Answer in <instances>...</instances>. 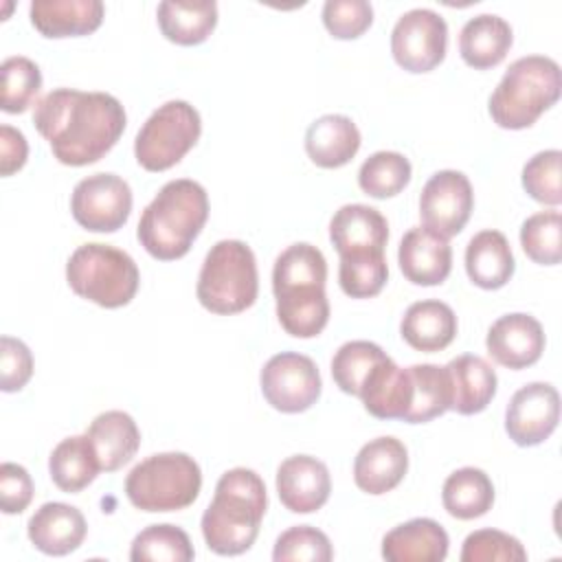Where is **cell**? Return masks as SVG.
Listing matches in <instances>:
<instances>
[{
  "mask_svg": "<svg viewBox=\"0 0 562 562\" xmlns=\"http://www.w3.org/2000/svg\"><path fill=\"white\" fill-rule=\"evenodd\" d=\"M33 123L61 165L101 160L125 132V110L108 92L55 88L33 110Z\"/></svg>",
  "mask_w": 562,
  "mask_h": 562,
  "instance_id": "obj_1",
  "label": "cell"
},
{
  "mask_svg": "<svg viewBox=\"0 0 562 562\" xmlns=\"http://www.w3.org/2000/svg\"><path fill=\"white\" fill-rule=\"evenodd\" d=\"M448 533L432 518H413L382 538L386 562H441L448 555Z\"/></svg>",
  "mask_w": 562,
  "mask_h": 562,
  "instance_id": "obj_22",
  "label": "cell"
},
{
  "mask_svg": "<svg viewBox=\"0 0 562 562\" xmlns=\"http://www.w3.org/2000/svg\"><path fill=\"white\" fill-rule=\"evenodd\" d=\"M33 498V481L26 468L18 463L0 465V507L4 514H22Z\"/></svg>",
  "mask_w": 562,
  "mask_h": 562,
  "instance_id": "obj_45",
  "label": "cell"
},
{
  "mask_svg": "<svg viewBox=\"0 0 562 562\" xmlns=\"http://www.w3.org/2000/svg\"><path fill=\"white\" fill-rule=\"evenodd\" d=\"M202 134L200 112L180 99L156 108L134 140L136 162L147 171H165L178 165Z\"/></svg>",
  "mask_w": 562,
  "mask_h": 562,
  "instance_id": "obj_9",
  "label": "cell"
},
{
  "mask_svg": "<svg viewBox=\"0 0 562 562\" xmlns=\"http://www.w3.org/2000/svg\"><path fill=\"white\" fill-rule=\"evenodd\" d=\"M373 22V7L367 0H327L323 24L336 40H356Z\"/></svg>",
  "mask_w": 562,
  "mask_h": 562,
  "instance_id": "obj_43",
  "label": "cell"
},
{
  "mask_svg": "<svg viewBox=\"0 0 562 562\" xmlns=\"http://www.w3.org/2000/svg\"><path fill=\"white\" fill-rule=\"evenodd\" d=\"M70 211L81 228L114 233L132 213V189L116 173H92L75 184Z\"/></svg>",
  "mask_w": 562,
  "mask_h": 562,
  "instance_id": "obj_11",
  "label": "cell"
},
{
  "mask_svg": "<svg viewBox=\"0 0 562 562\" xmlns=\"http://www.w3.org/2000/svg\"><path fill=\"white\" fill-rule=\"evenodd\" d=\"M209 217L204 187L189 178L169 180L145 206L136 235L140 246L160 261L184 257Z\"/></svg>",
  "mask_w": 562,
  "mask_h": 562,
  "instance_id": "obj_4",
  "label": "cell"
},
{
  "mask_svg": "<svg viewBox=\"0 0 562 562\" xmlns=\"http://www.w3.org/2000/svg\"><path fill=\"white\" fill-rule=\"evenodd\" d=\"M560 422V395L549 382L520 386L505 411V430L516 446H538L551 437Z\"/></svg>",
  "mask_w": 562,
  "mask_h": 562,
  "instance_id": "obj_14",
  "label": "cell"
},
{
  "mask_svg": "<svg viewBox=\"0 0 562 562\" xmlns=\"http://www.w3.org/2000/svg\"><path fill=\"white\" fill-rule=\"evenodd\" d=\"M364 408L378 419H404L411 400L413 382L408 367H397L389 356L378 362L358 393Z\"/></svg>",
  "mask_w": 562,
  "mask_h": 562,
  "instance_id": "obj_23",
  "label": "cell"
},
{
  "mask_svg": "<svg viewBox=\"0 0 562 562\" xmlns=\"http://www.w3.org/2000/svg\"><path fill=\"white\" fill-rule=\"evenodd\" d=\"M48 472L53 483L61 492L75 494L88 487L101 472L90 437L75 435V437L61 439L48 457Z\"/></svg>",
  "mask_w": 562,
  "mask_h": 562,
  "instance_id": "obj_31",
  "label": "cell"
},
{
  "mask_svg": "<svg viewBox=\"0 0 562 562\" xmlns=\"http://www.w3.org/2000/svg\"><path fill=\"white\" fill-rule=\"evenodd\" d=\"M29 156V143L24 134L11 125L0 127V173L7 178L20 171Z\"/></svg>",
  "mask_w": 562,
  "mask_h": 562,
  "instance_id": "obj_46",
  "label": "cell"
},
{
  "mask_svg": "<svg viewBox=\"0 0 562 562\" xmlns=\"http://www.w3.org/2000/svg\"><path fill=\"white\" fill-rule=\"evenodd\" d=\"M327 261L312 244H292L274 261L272 290L277 299V318L294 338L318 336L329 321V301L325 294Z\"/></svg>",
  "mask_w": 562,
  "mask_h": 562,
  "instance_id": "obj_2",
  "label": "cell"
},
{
  "mask_svg": "<svg viewBox=\"0 0 562 562\" xmlns=\"http://www.w3.org/2000/svg\"><path fill=\"white\" fill-rule=\"evenodd\" d=\"M514 255L501 231L487 228L476 233L465 248V272L483 290L503 288L514 274Z\"/></svg>",
  "mask_w": 562,
  "mask_h": 562,
  "instance_id": "obj_29",
  "label": "cell"
},
{
  "mask_svg": "<svg viewBox=\"0 0 562 562\" xmlns=\"http://www.w3.org/2000/svg\"><path fill=\"white\" fill-rule=\"evenodd\" d=\"M334 558V549L329 538L310 525H296L283 531L272 551L274 562H329Z\"/></svg>",
  "mask_w": 562,
  "mask_h": 562,
  "instance_id": "obj_40",
  "label": "cell"
},
{
  "mask_svg": "<svg viewBox=\"0 0 562 562\" xmlns=\"http://www.w3.org/2000/svg\"><path fill=\"white\" fill-rule=\"evenodd\" d=\"M268 507L263 479L248 468L224 472L215 485L211 505L202 514V536L217 555L248 551L259 533Z\"/></svg>",
  "mask_w": 562,
  "mask_h": 562,
  "instance_id": "obj_3",
  "label": "cell"
},
{
  "mask_svg": "<svg viewBox=\"0 0 562 562\" xmlns=\"http://www.w3.org/2000/svg\"><path fill=\"white\" fill-rule=\"evenodd\" d=\"M441 503L459 520L479 518L494 505L492 479L479 468H459L443 481Z\"/></svg>",
  "mask_w": 562,
  "mask_h": 562,
  "instance_id": "obj_32",
  "label": "cell"
},
{
  "mask_svg": "<svg viewBox=\"0 0 562 562\" xmlns=\"http://www.w3.org/2000/svg\"><path fill=\"white\" fill-rule=\"evenodd\" d=\"M389 279L384 252H351L340 257L338 281L347 296L371 299L382 292Z\"/></svg>",
  "mask_w": 562,
  "mask_h": 562,
  "instance_id": "obj_38",
  "label": "cell"
},
{
  "mask_svg": "<svg viewBox=\"0 0 562 562\" xmlns=\"http://www.w3.org/2000/svg\"><path fill=\"white\" fill-rule=\"evenodd\" d=\"M202 472L184 452H160L136 463L125 479V496L143 512H178L198 498Z\"/></svg>",
  "mask_w": 562,
  "mask_h": 562,
  "instance_id": "obj_8",
  "label": "cell"
},
{
  "mask_svg": "<svg viewBox=\"0 0 562 562\" xmlns=\"http://www.w3.org/2000/svg\"><path fill=\"white\" fill-rule=\"evenodd\" d=\"M259 292L257 261L248 244L222 239L204 257L198 277V301L213 314H239L248 310Z\"/></svg>",
  "mask_w": 562,
  "mask_h": 562,
  "instance_id": "obj_6",
  "label": "cell"
},
{
  "mask_svg": "<svg viewBox=\"0 0 562 562\" xmlns=\"http://www.w3.org/2000/svg\"><path fill=\"white\" fill-rule=\"evenodd\" d=\"M450 386H452V404L450 408L459 415H476L487 408L492 397L496 395V371L492 364L474 353H463L452 358L446 364Z\"/></svg>",
  "mask_w": 562,
  "mask_h": 562,
  "instance_id": "obj_26",
  "label": "cell"
},
{
  "mask_svg": "<svg viewBox=\"0 0 562 562\" xmlns=\"http://www.w3.org/2000/svg\"><path fill=\"white\" fill-rule=\"evenodd\" d=\"M101 0H33L29 7L31 24L44 37H79L94 33L103 22Z\"/></svg>",
  "mask_w": 562,
  "mask_h": 562,
  "instance_id": "obj_21",
  "label": "cell"
},
{
  "mask_svg": "<svg viewBox=\"0 0 562 562\" xmlns=\"http://www.w3.org/2000/svg\"><path fill=\"white\" fill-rule=\"evenodd\" d=\"M31 375H33L31 349L13 336H2V340H0V389L4 393H15L26 386Z\"/></svg>",
  "mask_w": 562,
  "mask_h": 562,
  "instance_id": "obj_44",
  "label": "cell"
},
{
  "mask_svg": "<svg viewBox=\"0 0 562 562\" xmlns=\"http://www.w3.org/2000/svg\"><path fill=\"white\" fill-rule=\"evenodd\" d=\"M162 35L180 46L202 44L217 24V4L213 0H165L156 11Z\"/></svg>",
  "mask_w": 562,
  "mask_h": 562,
  "instance_id": "obj_30",
  "label": "cell"
},
{
  "mask_svg": "<svg viewBox=\"0 0 562 562\" xmlns=\"http://www.w3.org/2000/svg\"><path fill=\"white\" fill-rule=\"evenodd\" d=\"M413 382V400L402 422L426 424L443 415L452 404V386L446 367L413 364L408 367Z\"/></svg>",
  "mask_w": 562,
  "mask_h": 562,
  "instance_id": "obj_33",
  "label": "cell"
},
{
  "mask_svg": "<svg viewBox=\"0 0 562 562\" xmlns=\"http://www.w3.org/2000/svg\"><path fill=\"white\" fill-rule=\"evenodd\" d=\"M485 347L498 364L518 371L540 360L544 351V331L529 314H505L490 327Z\"/></svg>",
  "mask_w": 562,
  "mask_h": 562,
  "instance_id": "obj_16",
  "label": "cell"
},
{
  "mask_svg": "<svg viewBox=\"0 0 562 562\" xmlns=\"http://www.w3.org/2000/svg\"><path fill=\"white\" fill-rule=\"evenodd\" d=\"M42 88L40 66L22 55L7 57L0 66V108L7 114L24 112Z\"/></svg>",
  "mask_w": 562,
  "mask_h": 562,
  "instance_id": "obj_37",
  "label": "cell"
},
{
  "mask_svg": "<svg viewBox=\"0 0 562 562\" xmlns=\"http://www.w3.org/2000/svg\"><path fill=\"white\" fill-rule=\"evenodd\" d=\"M331 492L327 465L310 454L288 457L277 470V494L285 509L312 514L321 509Z\"/></svg>",
  "mask_w": 562,
  "mask_h": 562,
  "instance_id": "obj_15",
  "label": "cell"
},
{
  "mask_svg": "<svg viewBox=\"0 0 562 562\" xmlns=\"http://www.w3.org/2000/svg\"><path fill=\"white\" fill-rule=\"evenodd\" d=\"M527 551L518 538L498 529H476L463 540L461 562H525Z\"/></svg>",
  "mask_w": 562,
  "mask_h": 562,
  "instance_id": "obj_42",
  "label": "cell"
},
{
  "mask_svg": "<svg viewBox=\"0 0 562 562\" xmlns=\"http://www.w3.org/2000/svg\"><path fill=\"white\" fill-rule=\"evenodd\" d=\"M525 255L540 266H558L562 259V217L560 211H540L520 226Z\"/></svg>",
  "mask_w": 562,
  "mask_h": 562,
  "instance_id": "obj_39",
  "label": "cell"
},
{
  "mask_svg": "<svg viewBox=\"0 0 562 562\" xmlns=\"http://www.w3.org/2000/svg\"><path fill=\"white\" fill-rule=\"evenodd\" d=\"M66 281L77 296L116 310L136 296L140 274L125 250L110 244H81L66 263Z\"/></svg>",
  "mask_w": 562,
  "mask_h": 562,
  "instance_id": "obj_7",
  "label": "cell"
},
{
  "mask_svg": "<svg viewBox=\"0 0 562 562\" xmlns=\"http://www.w3.org/2000/svg\"><path fill=\"white\" fill-rule=\"evenodd\" d=\"M448 24L432 9H411L393 26L391 53L400 68L428 72L446 57Z\"/></svg>",
  "mask_w": 562,
  "mask_h": 562,
  "instance_id": "obj_12",
  "label": "cell"
},
{
  "mask_svg": "<svg viewBox=\"0 0 562 562\" xmlns=\"http://www.w3.org/2000/svg\"><path fill=\"white\" fill-rule=\"evenodd\" d=\"M560 149L538 151L529 158L522 167V187L525 191L540 204L558 206L562 202V187H560Z\"/></svg>",
  "mask_w": 562,
  "mask_h": 562,
  "instance_id": "obj_41",
  "label": "cell"
},
{
  "mask_svg": "<svg viewBox=\"0 0 562 562\" xmlns=\"http://www.w3.org/2000/svg\"><path fill=\"white\" fill-rule=\"evenodd\" d=\"M472 206V184L465 173L454 169L432 173L419 195V215L424 226L443 237H452L463 231Z\"/></svg>",
  "mask_w": 562,
  "mask_h": 562,
  "instance_id": "obj_13",
  "label": "cell"
},
{
  "mask_svg": "<svg viewBox=\"0 0 562 562\" xmlns=\"http://www.w3.org/2000/svg\"><path fill=\"white\" fill-rule=\"evenodd\" d=\"M411 182V162L400 151H375L358 171L360 189L378 200L397 195Z\"/></svg>",
  "mask_w": 562,
  "mask_h": 562,
  "instance_id": "obj_35",
  "label": "cell"
},
{
  "mask_svg": "<svg viewBox=\"0 0 562 562\" xmlns=\"http://www.w3.org/2000/svg\"><path fill=\"white\" fill-rule=\"evenodd\" d=\"M86 435L92 441L99 465L114 472L132 461L140 446V430L132 415L123 411H105L92 419Z\"/></svg>",
  "mask_w": 562,
  "mask_h": 562,
  "instance_id": "obj_28",
  "label": "cell"
},
{
  "mask_svg": "<svg viewBox=\"0 0 562 562\" xmlns=\"http://www.w3.org/2000/svg\"><path fill=\"white\" fill-rule=\"evenodd\" d=\"M329 239L340 257L351 252H384L389 222L373 206L345 204L329 222Z\"/></svg>",
  "mask_w": 562,
  "mask_h": 562,
  "instance_id": "obj_19",
  "label": "cell"
},
{
  "mask_svg": "<svg viewBox=\"0 0 562 562\" xmlns=\"http://www.w3.org/2000/svg\"><path fill=\"white\" fill-rule=\"evenodd\" d=\"M512 42L514 35L509 22L494 13H481L463 24L459 33V53L468 66L485 70L505 59Z\"/></svg>",
  "mask_w": 562,
  "mask_h": 562,
  "instance_id": "obj_27",
  "label": "cell"
},
{
  "mask_svg": "<svg viewBox=\"0 0 562 562\" xmlns=\"http://www.w3.org/2000/svg\"><path fill=\"white\" fill-rule=\"evenodd\" d=\"M400 334L406 345L417 351H441L457 336V316L452 307L437 299H426L408 305L402 316Z\"/></svg>",
  "mask_w": 562,
  "mask_h": 562,
  "instance_id": "obj_25",
  "label": "cell"
},
{
  "mask_svg": "<svg viewBox=\"0 0 562 562\" xmlns=\"http://www.w3.org/2000/svg\"><path fill=\"white\" fill-rule=\"evenodd\" d=\"M29 540L46 555H68L86 538L83 514L68 503H44L29 518Z\"/></svg>",
  "mask_w": 562,
  "mask_h": 562,
  "instance_id": "obj_20",
  "label": "cell"
},
{
  "mask_svg": "<svg viewBox=\"0 0 562 562\" xmlns=\"http://www.w3.org/2000/svg\"><path fill=\"white\" fill-rule=\"evenodd\" d=\"M259 384L266 402L281 413H303L321 395V373L310 356L281 351L272 356L261 373Z\"/></svg>",
  "mask_w": 562,
  "mask_h": 562,
  "instance_id": "obj_10",
  "label": "cell"
},
{
  "mask_svg": "<svg viewBox=\"0 0 562 562\" xmlns=\"http://www.w3.org/2000/svg\"><path fill=\"white\" fill-rule=\"evenodd\" d=\"M195 551L184 529L162 522L145 527L130 549L132 562H189Z\"/></svg>",
  "mask_w": 562,
  "mask_h": 562,
  "instance_id": "obj_34",
  "label": "cell"
},
{
  "mask_svg": "<svg viewBox=\"0 0 562 562\" xmlns=\"http://www.w3.org/2000/svg\"><path fill=\"white\" fill-rule=\"evenodd\" d=\"M560 66L544 55H527L509 64L490 97V116L503 130L533 125L560 99Z\"/></svg>",
  "mask_w": 562,
  "mask_h": 562,
  "instance_id": "obj_5",
  "label": "cell"
},
{
  "mask_svg": "<svg viewBox=\"0 0 562 562\" xmlns=\"http://www.w3.org/2000/svg\"><path fill=\"white\" fill-rule=\"evenodd\" d=\"M360 130L345 114H325L305 132V151L323 169L347 165L360 149Z\"/></svg>",
  "mask_w": 562,
  "mask_h": 562,
  "instance_id": "obj_24",
  "label": "cell"
},
{
  "mask_svg": "<svg viewBox=\"0 0 562 562\" xmlns=\"http://www.w3.org/2000/svg\"><path fill=\"white\" fill-rule=\"evenodd\" d=\"M397 263L411 283L439 285L452 270V248L448 237L426 226H413L400 241Z\"/></svg>",
  "mask_w": 562,
  "mask_h": 562,
  "instance_id": "obj_17",
  "label": "cell"
},
{
  "mask_svg": "<svg viewBox=\"0 0 562 562\" xmlns=\"http://www.w3.org/2000/svg\"><path fill=\"white\" fill-rule=\"evenodd\" d=\"M408 470V450L395 437H375L353 461V481L367 494H386L402 483Z\"/></svg>",
  "mask_w": 562,
  "mask_h": 562,
  "instance_id": "obj_18",
  "label": "cell"
},
{
  "mask_svg": "<svg viewBox=\"0 0 562 562\" xmlns=\"http://www.w3.org/2000/svg\"><path fill=\"white\" fill-rule=\"evenodd\" d=\"M386 358L384 349L371 340H349L331 358V378L347 395H358L371 369Z\"/></svg>",
  "mask_w": 562,
  "mask_h": 562,
  "instance_id": "obj_36",
  "label": "cell"
}]
</instances>
